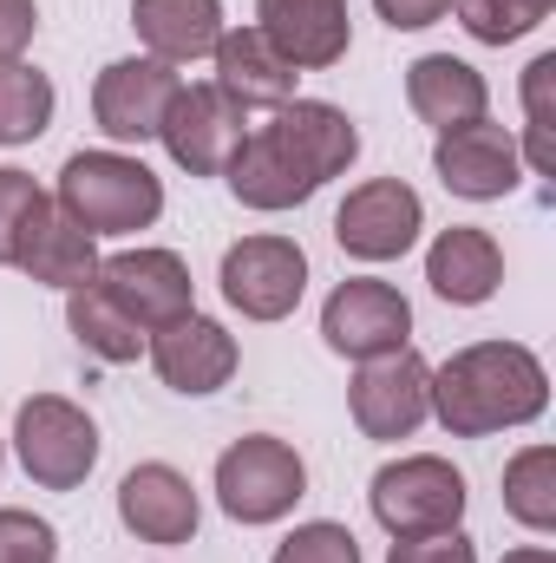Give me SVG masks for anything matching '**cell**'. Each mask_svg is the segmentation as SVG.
I'll use <instances>...</instances> for the list:
<instances>
[{"instance_id":"cell-1","label":"cell","mask_w":556,"mask_h":563,"mask_svg":"<svg viewBox=\"0 0 556 563\" xmlns=\"http://www.w3.org/2000/svg\"><path fill=\"white\" fill-rule=\"evenodd\" d=\"M360 151V132L341 106L321 99H288L269 125H249L243 144L223 164V184L243 210H294L308 203L327 177H341Z\"/></svg>"},{"instance_id":"cell-2","label":"cell","mask_w":556,"mask_h":563,"mask_svg":"<svg viewBox=\"0 0 556 563\" xmlns=\"http://www.w3.org/2000/svg\"><path fill=\"white\" fill-rule=\"evenodd\" d=\"M544 407H551V374L524 341H471L445 367H432V420L452 439L531 426Z\"/></svg>"},{"instance_id":"cell-3","label":"cell","mask_w":556,"mask_h":563,"mask_svg":"<svg viewBox=\"0 0 556 563\" xmlns=\"http://www.w3.org/2000/svg\"><path fill=\"white\" fill-rule=\"evenodd\" d=\"M53 203L92 236H132L164 217V184L151 164L125 157V151H73Z\"/></svg>"},{"instance_id":"cell-4","label":"cell","mask_w":556,"mask_h":563,"mask_svg":"<svg viewBox=\"0 0 556 563\" xmlns=\"http://www.w3.org/2000/svg\"><path fill=\"white\" fill-rule=\"evenodd\" d=\"M301 492H308V465L276 432H249L216 459V505L236 525H276L301 505Z\"/></svg>"},{"instance_id":"cell-5","label":"cell","mask_w":556,"mask_h":563,"mask_svg":"<svg viewBox=\"0 0 556 563\" xmlns=\"http://www.w3.org/2000/svg\"><path fill=\"white\" fill-rule=\"evenodd\" d=\"M13 452H20V465H26L33 485L73 492V485H86L92 465H99V426H92L86 407H73L66 394H33V400H20Z\"/></svg>"},{"instance_id":"cell-6","label":"cell","mask_w":556,"mask_h":563,"mask_svg":"<svg viewBox=\"0 0 556 563\" xmlns=\"http://www.w3.org/2000/svg\"><path fill=\"white\" fill-rule=\"evenodd\" d=\"M374 518L393 531V538H432V531H458L465 518V478L452 459L438 452H413V459H393L374 472Z\"/></svg>"},{"instance_id":"cell-7","label":"cell","mask_w":556,"mask_h":563,"mask_svg":"<svg viewBox=\"0 0 556 563\" xmlns=\"http://www.w3.org/2000/svg\"><path fill=\"white\" fill-rule=\"evenodd\" d=\"M321 341L347 361H380V354H400L413 341V301L393 288V282L354 276L341 282L321 308Z\"/></svg>"},{"instance_id":"cell-8","label":"cell","mask_w":556,"mask_h":563,"mask_svg":"<svg viewBox=\"0 0 556 563\" xmlns=\"http://www.w3.org/2000/svg\"><path fill=\"white\" fill-rule=\"evenodd\" d=\"M216 282H223V301L236 314L281 321V314H294V301L308 288V256L288 236H243V243L223 250V276Z\"/></svg>"},{"instance_id":"cell-9","label":"cell","mask_w":556,"mask_h":563,"mask_svg":"<svg viewBox=\"0 0 556 563\" xmlns=\"http://www.w3.org/2000/svg\"><path fill=\"white\" fill-rule=\"evenodd\" d=\"M347 407H354V426L367 439H413L419 426L432 420V367L413 347L360 361V374L347 387Z\"/></svg>"},{"instance_id":"cell-10","label":"cell","mask_w":556,"mask_h":563,"mask_svg":"<svg viewBox=\"0 0 556 563\" xmlns=\"http://www.w3.org/2000/svg\"><path fill=\"white\" fill-rule=\"evenodd\" d=\"M425 230V203H419L413 184L400 177H374L360 190H347V203L334 210V243L360 263H393L407 256Z\"/></svg>"},{"instance_id":"cell-11","label":"cell","mask_w":556,"mask_h":563,"mask_svg":"<svg viewBox=\"0 0 556 563\" xmlns=\"http://www.w3.org/2000/svg\"><path fill=\"white\" fill-rule=\"evenodd\" d=\"M243 132H249V112L216 86H177V99H170V112L157 125L170 164H184L190 177H223V164L243 144Z\"/></svg>"},{"instance_id":"cell-12","label":"cell","mask_w":556,"mask_h":563,"mask_svg":"<svg viewBox=\"0 0 556 563\" xmlns=\"http://www.w3.org/2000/svg\"><path fill=\"white\" fill-rule=\"evenodd\" d=\"M144 354H151V367H157V380L170 387V394H216L230 374H236V334L223 328V321H210V314H177V321H164V328H151L144 334Z\"/></svg>"},{"instance_id":"cell-13","label":"cell","mask_w":556,"mask_h":563,"mask_svg":"<svg viewBox=\"0 0 556 563\" xmlns=\"http://www.w3.org/2000/svg\"><path fill=\"white\" fill-rule=\"evenodd\" d=\"M177 86H184L177 66H164V59H112L92 86V119L112 144H144L157 139Z\"/></svg>"},{"instance_id":"cell-14","label":"cell","mask_w":556,"mask_h":563,"mask_svg":"<svg viewBox=\"0 0 556 563\" xmlns=\"http://www.w3.org/2000/svg\"><path fill=\"white\" fill-rule=\"evenodd\" d=\"M92 282L105 288L112 308H125V314L138 321L144 334L197 308V301H190V269H184L177 250H119V256L99 263Z\"/></svg>"},{"instance_id":"cell-15","label":"cell","mask_w":556,"mask_h":563,"mask_svg":"<svg viewBox=\"0 0 556 563\" xmlns=\"http://www.w3.org/2000/svg\"><path fill=\"white\" fill-rule=\"evenodd\" d=\"M432 170H438V184H445L452 197H465V203H498V197H511V190L524 184V151H518V139H511L504 125L478 119V125L438 139Z\"/></svg>"},{"instance_id":"cell-16","label":"cell","mask_w":556,"mask_h":563,"mask_svg":"<svg viewBox=\"0 0 556 563\" xmlns=\"http://www.w3.org/2000/svg\"><path fill=\"white\" fill-rule=\"evenodd\" d=\"M119 518H125L132 538L170 551V544H190V538H197L203 505H197V492H190V478H184L177 465L151 459V465H132V472L119 478Z\"/></svg>"},{"instance_id":"cell-17","label":"cell","mask_w":556,"mask_h":563,"mask_svg":"<svg viewBox=\"0 0 556 563\" xmlns=\"http://www.w3.org/2000/svg\"><path fill=\"white\" fill-rule=\"evenodd\" d=\"M256 26L269 33L281 59L294 73H321V66H341L347 59V0H256Z\"/></svg>"},{"instance_id":"cell-18","label":"cell","mask_w":556,"mask_h":563,"mask_svg":"<svg viewBox=\"0 0 556 563\" xmlns=\"http://www.w3.org/2000/svg\"><path fill=\"white\" fill-rule=\"evenodd\" d=\"M425 282H432V295L452 301V308H485V301L504 288V250L491 243V230L452 223V230H438V243L425 250Z\"/></svg>"},{"instance_id":"cell-19","label":"cell","mask_w":556,"mask_h":563,"mask_svg":"<svg viewBox=\"0 0 556 563\" xmlns=\"http://www.w3.org/2000/svg\"><path fill=\"white\" fill-rule=\"evenodd\" d=\"M210 59H216V79H210V86H216V92H230L243 112H256V106H269V112H276V106L294 99V79H301V73L281 59L276 46H269V33H263V26H236V33L223 26V40H216V53H210Z\"/></svg>"},{"instance_id":"cell-20","label":"cell","mask_w":556,"mask_h":563,"mask_svg":"<svg viewBox=\"0 0 556 563\" xmlns=\"http://www.w3.org/2000/svg\"><path fill=\"white\" fill-rule=\"evenodd\" d=\"M407 99H413V112L445 139V132H465V125H478L485 112H491V86H485V73L478 66H465V59H452V53H425L407 66Z\"/></svg>"},{"instance_id":"cell-21","label":"cell","mask_w":556,"mask_h":563,"mask_svg":"<svg viewBox=\"0 0 556 563\" xmlns=\"http://www.w3.org/2000/svg\"><path fill=\"white\" fill-rule=\"evenodd\" d=\"M13 269H26V276L46 282V288H79V282L99 276V236L79 230V223L46 197V203L33 210V223H26V236H20Z\"/></svg>"},{"instance_id":"cell-22","label":"cell","mask_w":556,"mask_h":563,"mask_svg":"<svg viewBox=\"0 0 556 563\" xmlns=\"http://www.w3.org/2000/svg\"><path fill=\"white\" fill-rule=\"evenodd\" d=\"M132 26L164 66L210 59L223 40V0H132Z\"/></svg>"},{"instance_id":"cell-23","label":"cell","mask_w":556,"mask_h":563,"mask_svg":"<svg viewBox=\"0 0 556 563\" xmlns=\"http://www.w3.org/2000/svg\"><path fill=\"white\" fill-rule=\"evenodd\" d=\"M66 328L79 334V347H86V354H99V361H112V367H125V361H138V354H144V328L125 314V308H112V301H105V288H99V282L66 288Z\"/></svg>"},{"instance_id":"cell-24","label":"cell","mask_w":556,"mask_h":563,"mask_svg":"<svg viewBox=\"0 0 556 563\" xmlns=\"http://www.w3.org/2000/svg\"><path fill=\"white\" fill-rule=\"evenodd\" d=\"M504 511L524 531H556V452L551 445H524L504 465Z\"/></svg>"},{"instance_id":"cell-25","label":"cell","mask_w":556,"mask_h":563,"mask_svg":"<svg viewBox=\"0 0 556 563\" xmlns=\"http://www.w3.org/2000/svg\"><path fill=\"white\" fill-rule=\"evenodd\" d=\"M53 125V79L26 59L0 66V144H33Z\"/></svg>"},{"instance_id":"cell-26","label":"cell","mask_w":556,"mask_h":563,"mask_svg":"<svg viewBox=\"0 0 556 563\" xmlns=\"http://www.w3.org/2000/svg\"><path fill=\"white\" fill-rule=\"evenodd\" d=\"M551 86H556V53H537L524 66V164L537 177H556V112H551Z\"/></svg>"},{"instance_id":"cell-27","label":"cell","mask_w":556,"mask_h":563,"mask_svg":"<svg viewBox=\"0 0 556 563\" xmlns=\"http://www.w3.org/2000/svg\"><path fill=\"white\" fill-rule=\"evenodd\" d=\"M551 7L556 0H458V20H465L471 40H485V46H511V40L537 33V26L551 20Z\"/></svg>"},{"instance_id":"cell-28","label":"cell","mask_w":556,"mask_h":563,"mask_svg":"<svg viewBox=\"0 0 556 563\" xmlns=\"http://www.w3.org/2000/svg\"><path fill=\"white\" fill-rule=\"evenodd\" d=\"M40 203H46V190H40L26 170L0 164V269H13L20 236H26V223H33V210H40Z\"/></svg>"},{"instance_id":"cell-29","label":"cell","mask_w":556,"mask_h":563,"mask_svg":"<svg viewBox=\"0 0 556 563\" xmlns=\"http://www.w3.org/2000/svg\"><path fill=\"white\" fill-rule=\"evenodd\" d=\"M276 563H360V544H354V531H347V525L314 518V525H294V531L281 538Z\"/></svg>"},{"instance_id":"cell-30","label":"cell","mask_w":556,"mask_h":563,"mask_svg":"<svg viewBox=\"0 0 556 563\" xmlns=\"http://www.w3.org/2000/svg\"><path fill=\"white\" fill-rule=\"evenodd\" d=\"M0 563H59V531L33 511H0Z\"/></svg>"},{"instance_id":"cell-31","label":"cell","mask_w":556,"mask_h":563,"mask_svg":"<svg viewBox=\"0 0 556 563\" xmlns=\"http://www.w3.org/2000/svg\"><path fill=\"white\" fill-rule=\"evenodd\" d=\"M387 563H478V544L465 531H432V538H393Z\"/></svg>"},{"instance_id":"cell-32","label":"cell","mask_w":556,"mask_h":563,"mask_svg":"<svg viewBox=\"0 0 556 563\" xmlns=\"http://www.w3.org/2000/svg\"><path fill=\"white\" fill-rule=\"evenodd\" d=\"M33 26H40V7L33 0H0V66H13L33 46Z\"/></svg>"},{"instance_id":"cell-33","label":"cell","mask_w":556,"mask_h":563,"mask_svg":"<svg viewBox=\"0 0 556 563\" xmlns=\"http://www.w3.org/2000/svg\"><path fill=\"white\" fill-rule=\"evenodd\" d=\"M380 7V20L393 26V33H419V26H438L445 13H452V0H374Z\"/></svg>"},{"instance_id":"cell-34","label":"cell","mask_w":556,"mask_h":563,"mask_svg":"<svg viewBox=\"0 0 556 563\" xmlns=\"http://www.w3.org/2000/svg\"><path fill=\"white\" fill-rule=\"evenodd\" d=\"M504 563H556V551H544V544H524V551H511Z\"/></svg>"}]
</instances>
